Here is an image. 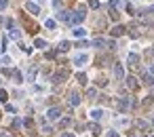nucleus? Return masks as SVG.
Here are the masks:
<instances>
[{"label": "nucleus", "mask_w": 154, "mask_h": 137, "mask_svg": "<svg viewBox=\"0 0 154 137\" xmlns=\"http://www.w3.org/2000/svg\"><path fill=\"white\" fill-rule=\"evenodd\" d=\"M84 34H87L84 27H74V36H76V38H84Z\"/></svg>", "instance_id": "nucleus-18"}, {"label": "nucleus", "mask_w": 154, "mask_h": 137, "mask_svg": "<svg viewBox=\"0 0 154 137\" xmlns=\"http://www.w3.org/2000/svg\"><path fill=\"white\" fill-rule=\"evenodd\" d=\"M127 86H129L131 91H135L137 86H139V84H137V78H133V76H129V78H127Z\"/></svg>", "instance_id": "nucleus-15"}, {"label": "nucleus", "mask_w": 154, "mask_h": 137, "mask_svg": "<svg viewBox=\"0 0 154 137\" xmlns=\"http://www.w3.org/2000/svg\"><path fill=\"white\" fill-rule=\"evenodd\" d=\"M148 57H154V47H152V49H148Z\"/></svg>", "instance_id": "nucleus-45"}, {"label": "nucleus", "mask_w": 154, "mask_h": 137, "mask_svg": "<svg viewBox=\"0 0 154 137\" xmlns=\"http://www.w3.org/2000/svg\"><path fill=\"white\" fill-rule=\"evenodd\" d=\"M70 47H72V45H70V42H68V40H61V42H59V47H57V49L66 53V51H68V49H70Z\"/></svg>", "instance_id": "nucleus-20"}, {"label": "nucleus", "mask_w": 154, "mask_h": 137, "mask_svg": "<svg viewBox=\"0 0 154 137\" xmlns=\"http://www.w3.org/2000/svg\"><path fill=\"white\" fill-rule=\"evenodd\" d=\"M13 78H15V82H23V76H21L19 70H13Z\"/></svg>", "instance_id": "nucleus-23"}, {"label": "nucleus", "mask_w": 154, "mask_h": 137, "mask_svg": "<svg viewBox=\"0 0 154 137\" xmlns=\"http://www.w3.org/2000/svg\"><path fill=\"white\" fill-rule=\"evenodd\" d=\"M106 84H108V80H106V78H97V86H106Z\"/></svg>", "instance_id": "nucleus-34"}, {"label": "nucleus", "mask_w": 154, "mask_h": 137, "mask_svg": "<svg viewBox=\"0 0 154 137\" xmlns=\"http://www.w3.org/2000/svg\"><path fill=\"white\" fill-rule=\"evenodd\" d=\"M0 63H2V65H9V63H11V59H9V57H2V61H0Z\"/></svg>", "instance_id": "nucleus-43"}, {"label": "nucleus", "mask_w": 154, "mask_h": 137, "mask_svg": "<svg viewBox=\"0 0 154 137\" xmlns=\"http://www.w3.org/2000/svg\"><path fill=\"white\" fill-rule=\"evenodd\" d=\"M144 82L148 86H154V74H144Z\"/></svg>", "instance_id": "nucleus-19"}, {"label": "nucleus", "mask_w": 154, "mask_h": 137, "mask_svg": "<svg viewBox=\"0 0 154 137\" xmlns=\"http://www.w3.org/2000/svg\"><path fill=\"white\" fill-rule=\"evenodd\" d=\"M44 25L49 27V30H55V21H53V19H46V21H44Z\"/></svg>", "instance_id": "nucleus-30"}, {"label": "nucleus", "mask_w": 154, "mask_h": 137, "mask_svg": "<svg viewBox=\"0 0 154 137\" xmlns=\"http://www.w3.org/2000/svg\"><path fill=\"white\" fill-rule=\"evenodd\" d=\"M127 61H129V65L133 68V65H137V63H139V55H137V53H129V57H127Z\"/></svg>", "instance_id": "nucleus-12"}, {"label": "nucleus", "mask_w": 154, "mask_h": 137, "mask_svg": "<svg viewBox=\"0 0 154 137\" xmlns=\"http://www.w3.org/2000/svg\"><path fill=\"white\" fill-rule=\"evenodd\" d=\"M7 99H9V93L2 89V91H0V101H2V103H7Z\"/></svg>", "instance_id": "nucleus-27"}, {"label": "nucleus", "mask_w": 154, "mask_h": 137, "mask_svg": "<svg viewBox=\"0 0 154 137\" xmlns=\"http://www.w3.org/2000/svg\"><path fill=\"white\" fill-rule=\"evenodd\" d=\"M70 124H72V120H70V118H63L61 122H59V127H61V129H66V127H70Z\"/></svg>", "instance_id": "nucleus-26"}, {"label": "nucleus", "mask_w": 154, "mask_h": 137, "mask_svg": "<svg viewBox=\"0 0 154 137\" xmlns=\"http://www.w3.org/2000/svg\"><path fill=\"white\" fill-rule=\"evenodd\" d=\"M152 124H154V116H152Z\"/></svg>", "instance_id": "nucleus-51"}, {"label": "nucleus", "mask_w": 154, "mask_h": 137, "mask_svg": "<svg viewBox=\"0 0 154 137\" xmlns=\"http://www.w3.org/2000/svg\"><path fill=\"white\" fill-rule=\"evenodd\" d=\"M34 78H36V68H32L30 72H28V82H32Z\"/></svg>", "instance_id": "nucleus-25"}, {"label": "nucleus", "mask_w": 154, "mask_h": 137, "mask_svg": "<svg viewBox=\"0 0 154 137\" xmlns=\"http://www.w3.org/2000/svg\"><path fill=\"white\" fill-rule=\"evenodd\" d=\"M34 47H36V49H46V42L42 40V38H36V40H34Z\"/></svg>", "instance_id": "nucleus-21"}, {"label": "nucleus", "mask_w": 154, "mask_h": 137, "mask_svg": "<svg viewBox=\"0 0 154 137\" xmlns=\"http://www.w3.org/2000/svg\"><path fill=\"white\" fill-rule=\"evenodd\" d=\"M108 137H120V135L116 133V131H110V133H108Z\"/></svg>", "instance_id": "nucleus-44"}, {"label": "nucleus", "mask_w": 154, "mask_h": 137, "mask_svg": "<svg viewBox=\"0 0 154 137\" xmlns=\"http://www.w3.org/2000/svg\"><path fill=\"white\" fill-rule=\"evenodd\" d=\"M110 17H112L114 21H118V17H120V13H118V11H116L114 7H110Z\"/></svg>", "instance_id": "nucleus-22"}, {"label": "nucleus", "mask_w": 154, "mask_h": 137, "mask_svg": "<svg viewBox=\"0 0 154 137\" xmlns=\"http://www.w3.org/2000/svg\"><path fill=\"white\" fill-rule=\"evenodd\" d=\"M108 49H110V51H114V49H116V42H114V40H108Z\"/></svg>", "instance_id": "nucleus-37"}, {"label": "nucleus", "mask_w": 154, "mask_h": 137, "mask_svg": "<svg viewBox=\"0 0 154 137\" xmlns=\"http://www.w3.org/2000/svg\"><path fill=\"white\" fill-rule=\"evenodd\" d=\"M42 131H44V133H51V131H53V129L49 127V124H44V122H42Z\"/></svg>", "instance_id": "nucleus-38"}, {"label": "nucleus", "mask_w": 154, "mask_h": 137, "mask_svg": "<svg viewBox=\"0 0 154 137\" xmlns=\"http://www.w3.org/2000/svg\"><path fill=\"white\" fill-rule=\"evenodd\" d=\"M21 124H23V122H21V120H19V118H15V120H13V129H19V127H21Z\"/></svg>", "instance_id": "nucleus-33"}, {"label": "nucleus", "mask_w": 154, "mask_h": 137, "mask_svg": "<svg viewBox=\"0 0 154 137\" xmlns=\"http://www.w3.org/2000/svg\"><path fill=\"white\" fill-rule=\"evenodd\" d=\"M0 82H2V80H0Z\"/></svg>", "instance_id": "nucleus-52"}, {"label": "nucleus", "mask_w": 154, "mask_h": 137, "mask_svg": "<svg viewBox=\"0 0 154 137\" xmlns=\"http://www.w3.org/2000/svg\"><path fill=\"white\" fill-rule=\"evenodd\" d=\"M25 11L32 13V15H38V13H40V7H38L36 2H25Z\"/></svg>", "instance_id": "nucleus-7"}, {"label": "nucleus", "mask_w": 154, "mask_h": 137, "mask_svg": "<svg viewBox=\"0 0 154 137\" xmlns=\"http://www.w3.org/2000/svg\"><path fill=\"white\" fill-rule=\"evenodd\" d=\"M129 137H139V135H137V133H133V131H131V133H129Z\"/></svg>", "instance_id": "nucleus-47"}, {"label": "nucleus", "mask_w": 154, "mask_h": 137, "mask_svg": "<svg viewBox=\"0 0 154 137\" xmlns=\"http://www.w3.org/2000/svg\"><path fill=\"white\" fill-rule=\"evenodd\" d=\"M104 116V112H102V110H99V108H95V110H91V118L93 120H99V118H102Z\"/></svg>", "instance_id": "nucleus-17"}, {"label": "nucleus", "mask_w": 154, "mask_h": 137, "mask_svg": "<svg viewBox=\"0 0 154 137\" xmlns=\"http://www.w3.org/2000/svg\"><path fill=\"white\" fill-rule=\"evenodd\" d=\"M146 13H150V15H154V7H150V9H146Z\"/></svg>", "instance_id": "nucleus-46"}, {"label": "nucleus", "mask_w": 154, "mask_h": 137, "mask_svg": "<svg viewBox=\"0 0 154 137\" xmlns=\"http://www.w3.org/2000/svg\"><path fill=\"white\" fill-rule=\"evenodd\" d=\"M59 116H61V108H57V106L49 108V112H46V118H49V120H57Z\"/></svg>", "instance_id": "nucleus-3"}, {"label": "nucleus", "mask_w": 154, "mask_h": 137, "mask_svg": "<svg viewBox=\"0 0 154 137\" xmlns=\"http://www.w3.org/2000/svg\"><path fill=\"white\" fill-rule=\"evenodd\" d=\"M133 106H135L133 97H118V99H116V108H118V112H123V114H127Z\"/></svg>", "instance_id": "nucleus-1"}, {"label": "nucleus", "mask_w": 154, "mask_h": 137, "mask_svg": "<svg viewBox=\"0 0 154 137\" xmlns=\"http://www.w3.org/2000/svg\"><path fill=\"white\" fill-rule=\"evenodd\" d=\"M87 97H89V99H95V97H97V91H95V89H89V91H87Z\"/></svg>", "instance_id": "nucleus-28"}, {"label": "nucleus", "mask_w": 154, "mask_h": 137, "mask_svg": "<svg viewBox=\"0 0 154 137\" xmlns=\"http://www.w3.org/2000/svg\"><path fill=\"white\" fill-rule=\"evenodd\" d=\"M76 80L80 82V84H87V74H82V72H80V74H76Z\"/></svg>", "instance_id": "nucleus-24"}, {"label": "nucleus", "mask_w": 154, "mask_h": 137, "mask_svg": "<svg viewBox=\"0 0 154 137\" xmlns=\"http://www.w3.org/2000/svg\"><path fill=\"white\" fill-rule=\"evenodd\" d=\"M78 103H80V95L76 91H72L70 93V106H78Z\"/></svg>", "instance_id": "nucleus-13"}, {"label": "nucleus", "mask_w": 154, "mask_h": 137, "mask_svg": "<svg viewBox=\"0 0 154 137\" xmlns=\"http://www.w3.org/2000/svg\"><path fill=\"white\" fill-rule=\"evenodd\" d=\"M125 30H127L125 25H114V27H112V36H114V38H120V36L125 34Z\"/></svg>", "instance_id": "nucleus-11"}, {"label": "nucleus", "mask_w": 154, "mask_h": 137, "mask_svg": "<svg viewBox=\"0 0 154 137\" xmlns=\"http://www.w3.org/2000/svg\"><path fill=\"white\" fill-rule=\"evenodd\" d=\"M55 55H57L55 51H49V53H46V59H55Z\"/></svg>", "instance_id": "nucleus-39"}, {"label": "nucleus", "mask_w": 154, "mask_h": 137, "mask_svg": "<svg viewBox=\"0 0 154 137\" xmlns=\"http://www.w3.org/2000/svg\"><path fill=\"white\" fill-rule=\"evenodd\" d=\"M152 137H154V135H152Z\"/></svg>", "instance_id": "nucleus-53"}, {"label": "nucleus", "mask_w": 154, "mask_h": 137, "mask_svg": "<svg viewBox=\"0 0 154 137\" xmlns=\"http://www.w3.org/2000/svg\"><path fill=\"white\" fill-rule=\"evenodd\" d=\"M7 112H11V114H15V106H11V103H7Z\"/></svg>", "instance_id": "nucleus-41"}, {"label": "nucleus", "mask_w": 154, "mask_h": 137, "mask_svg": "<svg viewBox=\"0 0 154 137\" xmlns=\"http://www.w3.org/2000/svg\"><path fill=\"white\" fill-rule=\"evenodd\" d=\"M135 127H139V129H148V122H144V120H135Z\"/></svg>", "instance_id": "nucleus-29"}, {"label": "nucleus", "mask_w": 154, "mask_h": 137, "mask_svg": "<svg viewBox=\"0 0 154 137\" xmlns=\"http://www.w3.org/2000/svg\"><path fill=\"white\" fill-rule=\"evenodd\" d=\"M53 7H55V9H61V0H53Z\"/></svg>", "instance_id": "nucleus-42"}, {"label": "nucleus", "mask_w": 154, "mask_h": 137, "mask_svg": "<svg viewBox=\"0 0 154 137\" xmlns=\"http://www.w3.org/2000/svg\"><path fill=\"white\" fill-rule=\"evenodd\" d=\"M61 137H74V135H72V133H63Z\"/></svg>", "instance_id": "nucleus-48"}, {"label": "nucleus", "mask_w": 154, "mask_h": 137, "mask_svg": "<svg viewBox=\"0 0 154 137\" xmlns=\"http://www.w3.org/2000/svg\"><path fill=\"white\" fill-rule=\"evenodd\" d=\"M93 47H97V49L108 47V40H104V38H95V40H93Z\"/></svg>", "instance_id": "nucleus-16"}, {"label": "nucleus", "mask_w": 154, "mask_h": 137, "mask_svg": "<svg viewBox=\"0 0 154 137\" xmlns=\"http://www.w3.org/2000/svg\"><path fill=\"white\" fill-rule=\"evenodd\" d=\"M114 76H116V80H123L125 78V70H123V65H120V63L114 65Z\"/></svg>", "instance_id": "nucleus-9"}, {"label": "nucleus", "mask_w": 154, "mask_h": 137, "mask_svg": "<svg viewBox=\"0 0 154 137\" xmlns=\"http://www.w3.org/2000/svg\"><path fill=\"white\" fill-rule=\"evenodd\" d=\"M57 19L63 21V23H72V13H68V11H61V13H57Z\"/></svg>", "instance_id": "nucleus-6"}, {"label": "nucleus", "mask_w": 154, "mask_h": 137, "mask_svg": "<svg viewBox=\"0 0 154 137\" xmlns=\"http://www.w3.org/2000/svg\"><path fill=\"white\" fill-rule=\"evenodd\" d=\"M9 38H11V40H19V38H21V32L15 30V27H11V30H9Z\"/></svg>", "instance_id": "nucleus-14"}, {"label": "nucleus", "mask_w": 154, "mask_h": 137, "mask_svg": "<svg viewBox=\"0 0 154 137\" xmlns=\"http://www.w3.org/2000/svg\"><path fill=\"white\" fill-rule=\"evenodd\" d=\"M2 51H4V47H0V53H2Z\"/></svg>", "instance_id": "nucleus-50"}, {"label": "nucleus", "mask_w": 154, "mask_h": 137, "mask_svg": "<svg viewBox=\"0 0 154 137\" xmlns=\"http://www.w3.org/2000/svg\"><path fill=\"white\" fill-rule=\"evenodd\" d=\"M112 57L110 55H97V65H110Z\"/></svg>", "instance_id": "nucleus-10"}, {"label": "nucleus", "mask_w": 154, "mask_h": 137, "mask_svg": "<svg viewBox=\"0 0 154 137\" xmlns=\"http://www.w3.org/2000/svg\"><path fill=\"white\" fill-rule=\"evenodd\" d=\"M89 7L91 9H99V0H89Z\"/></svg>", "instance_id": "nucleus-32"}, {"label": "nucleus", "mask_w": 154, "mask_h": 137, "mask_svg": "<svg viewBox=\"0 0 154 137\" xmlns=\"http://www.w3.org/2000/svg\"><path fill=\"white\" fill-rule=\"evenodd\" d=\"M68 76H70V74H68V70H59V72L53 76V84H59V82H63Z\"/></svg>", "instance_id": "nucleus-4"}, {"label": "nucleus", "mask_w": 154, "mask_h": 137, "mask_svg": "<svg viewBox=\"0 0 154 137\" xmlns=\"http://www.w3.org/2000/svg\"><path fill=\"white\" fill-rule=\"evenodd\" d=\"M120 2H123V0H110V7H118Z\"/></svg>", "instance_id": "nucleus-40"}, {"label": "nucleus", "mask_w": 154, "mask_h": 137, "mask_svg": "<svg viewBox=\"0 0 154 137\" xmlns=\"http://www.w3.org/2000/svg\"><path fill=\"white\" fill-rule=\"evenodd\" d=\"M89 131H91L93 137H99V135H102V127H99L97 122H91V124H89Z\"/></svg>", "instance_id": "nucleus-8"}, {"label": "nucleus", "mask_w": 154, "mask_h": 137, "mask_svg": "<svg viewBox=\"0 0 154 137\" xmlns=\"http://www.w3.org/2000/svg\"><path fill=\"white\" fill-rule=\"evenodd\" d=\"M32 124H34V120H32V118H25L23 120V127L25 129H32Z\"/></svg>", "instance_id": "nucleus-31"}, {"label": "nucleus", "mask_w": 154, "mask_h": 137, "mask_svg": "<svg viewBox=\"0 0 154 137\" xmlns=\"http://www.w3.org/2000/svg\"><path fill=\"white\" fill-rule=\"evenodd\" d=\"M9 7V0H0V11H4Z\"/></svg>", "instance_id": "nucleus-35"}, {"label": "nucleus", "mask_w": 154, "mask_h": 137, "mask_svg": "<svg viewBox=\"0 0 154 137\" xmlns=\"http://www.w3.org/2000/svg\"><path fill=\"white\" fill-rule=\"evenodd\" d=\"M150 74H154V63L150 65Z\"/></svg>", "instance_id": "nucleus-49"}, {"label": "nucleus", "mask_w": 154, "mask_h": 137, "mask_svg": "<svg viewBox=\"0 0 154 137\" xmlns=\"http://www.w3.org/2000/svg\"><path fill=\"white\" fill-rule=\"evenodd\" d=\"M127 30H129V34L133 36V38H137V36L141 34V25H139V23H131L129 27H127Z\"/></svg>", "instance_id": "nucleus-5"}, {"label": "nucleus", "mask_w": 154, "mask_h": 137, "mask_svg": "<svg viewBox=\"0 0 154 137\" xmlns=\"http://www.w3.org/2000/svg\"><path fill=\"white\" fill-rule=\"evenodd\" d=\"M76 47H80V49H84V47H89V42L87 40H78V45Z\"/></svg>", "instance_id": "nucleus-36"}, {"label": "nucleus", "mask_w": 154, "mask_h": 137, "mask_svg": "<svg viewBox=\"0 0 154 137\" xmlns=\"http://www.w3.org/2000/svg\"><path fill=\"white\" fill-rule=\"evenodd\" d=\"M87 61H89V55H87V53H78L76 57H74V65H78V68L87 65Z\"/></svg>", "instance_id": "nucleus-2"}]
</instances>
